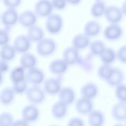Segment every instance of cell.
<instances>
[{"label":"cell","instance_id":"cell-2","mask_svg":"<svg viewBox=\"0 0 126 126\" xmlns=\"http://www.w3.org/2000/svg\"><path fill=\"white\" fill-rule=\"evenodd\" d=\"M63 24L62 17L57 14H52L48 16L46 23V29L51 34L58 33L61 30Z\"/></svg>","mask_w":126,"mask_h":126},{"label":"cell","instance_id":"cell-6","mask_svg":"<svg viewBox=\"0 0 126 126\" xmlns=\"http://www.w3.org/2000/svg\"><path fill=\"white\" fill-rule=\"evenodd\" d=\"M18 17L17 12L15 9L8 8L2 13L1 20L5 27H10L16 23Z\"/></svg>","mask_w":126,"mask_h":126},{"label":"cell","instance_id":"cell-3","mask_svg":"<svg viewBox=\"0 0 126 126\" xmlns=\"http://www.w3.org/2000/svg\"><path fill=\"white\" fill-rule=\"evenodd\" d=\"M26 95L28 100L34 104H39L43 102L45 98L44 92L39 87L34 86L27 89Z\"/></svg>","mask_w":126,"mask_h":126},{"label":"cell","instance_id":"cell-21","mask_svg":"<svg viewBox=\"0 0 126 126\" xmlns=\"http://www.w3.org/2000/svg\"><path fill=\"white\" fill-rule=\"evenodd\" d=\"M67 106L60 101L55 103L51 109V113L53 116L57 119L64 117L67 113Z\"/></svg>","mask_w":126,"mask_h":126},{"label":"cell","instance_id":"cell-32","mask_svg":"<svg viewBox=\"0 0 126 126\" xmlns=\"http://www.w3.org/2000/svg\"><path fill=\"white\" fill-rule=\"evenodd\" d=\"M90 48L92 53L95 55H100L105 48V45L102 41L97 40L92 42Z\"/></svg>","mask_w":126,"mask_h":126},{"label":"cell","instance_id":"cell-40","mask_svg":"<svg viewBox=\"0 0 126 126\" xmlns=\"http://www.w3.org/2000/svg\"><path fill=\"white\" fill-rule=\"evenodd\" d=\"M68 126H85V123L82 119L77 117H74L70 119L68 123Z\"/></svg>","mask_w":126,"mask_h":126},{"label":"cell","instance_id":"cell-5","mask_svg":"<svg viewBox=\"0 0 126 126\" xmlns=\"http://www.w3.org/2000/svg\"><path fill=\"white\" fill-rule=\"evenodd\" d=\"M62 77L60 75L56 78H50L46 80L44 83V88L48 94L52 95L57 94L61 89Z\"/></svg>","mask_w":126,"mask_h":126},{"label":"cell","instance_id":"cell-10","mask_svg":"<svg viewBox=\"0 0 126 126\" xmlns=\"http://www.w3.org/2000/svg\"><path fill=\"white\" fill-rule=\"evenodd\" d=\"M36 15L31 11L27 10L21 13L18 20L20 24L25 27H29L34 25L37 22Z\"/></svg>","mask_w":126,"mask_h":126},{"label":"cell","instance_id":"cell-9","mask_svg":"<svg viewBox=\"0 0 126 126\" xmlns=\"http://www.w3.org/2000/svg\"><path fill=\"white\" fill-rule=\"evenodd\" d=\"M105 12L106 19L112 24H116L122 19V11L117 6L113 5L108 6L106 9Z\"/></svg>","mask_w":126,"mask_h":126},{"label":"cell","instance_id":"cell-34","mask_svg":"<svg viewBox=\"0 0 126 126\" xmlns=\"http://www.w3.org/2000/svg\"><path fill=\"white\" fill-rule=\"evenodd\" d=\"M13 121V116L10 113L4 112L0 114V126H12Z\"/></svg>","mask_w":126,"mask_h":126},{"label":"cell","instance_id":"cell-17","mask_svg":"<svg viewBox=\"0 0 126 126\" xmlns=\"http://www.w3.org/2000/svg\"><path fill=\"white\" fill-rule=\"evenodd\" d=\"M111 113L113 118L117 121H123L126 120V103L120 102L116 104L113 107Z\"/></svg>","mask_w":126,"mask_h":126},{"label":"cell","instance_id":"cell-16","mask_svg":"<svg viewBox=\"0 0 126 126\" xmlns=\"http://www.w3.org/2000/svg\"><path fill=\"white\" fill-rule=\"evenodd\" d=\"M124 78V73L121 70L117 68H113L110 76L105 81L110 86H116L121 83Z\"/></svg>","mask_w":126,"mask_h":126},{"label":"cell","instance_id":"cell-44","mask_svg":"<svg viewBox=\"0 0 126 126\" xmlns=\"http://www.w3.org/2000/svg\"><path fill=\"white\" fill-rule=\"evenodd\" d=\"M3 79V77L1 73H0V84L1 83Z\"/></svg>","mask_w":126,"mask_h":126},{"label":"cell","instance_id":"cell-42","mask_svg":"<svg viewBox=\"0 0 126 126\" xmlns=\"http://www.w3.org/2000/svg\"><path fill=\"white\" fill-rule=\"evenodd\" d=\"M28 122L23 119H19L13 122L12 126H28Z\"/></svg>","mask_w":126,"mask_h":126},{"label":"cell","instance_id":"cell-8","mask_svg":"<svg viewBox=\"0 0 126 126\" xmlns=\"http://www.w3.org/2000/svg\"><path fill=\"white\" fill-rule=\"evenodd\" d=\"M75 107L77 112L82 115L89 114L93 110V103L91 99L82 97L77 101Z\"/></svg>","mask_w":126,"mask_h":126},{"label":"cell","instance_id":"cell-41","mask_svg":"<svg viewBox=\"0 0 126 126\" xmlns=\"http://www.w3.org/2000/svg\"><path fill=\"white\" fill-rule=\"evenodd\" d=\"M9 66L7 62L3 60H0V73H3L8 70Z\"/></svg>","mask_w":126,"mask_h":126},{"label":"cell","instance_id":"cell-7","mask_svg":"<svg viewBox=\"0 0 126 126\" xmlns=\"http://www.w3.org/2000/svg\"><path fill=\"white\" fill-rule=\"evenodd\" d=\"M44 78V75L42 71L34 67L29 69L26 75L27 81L34 85L41 83L43 81Z\"/></svg>","mask_w":126,"mask_h":126},{"label":"cell","instance_id":"cell-12","mask_svg":"<svg viewBox=\"0 0 126 126\" xmlns=\"http://www.w3.org/2000/svg\"><path fill=\"white\" fill-rule=\"evenodd\" d=\"M23 119L27 122H34L37 120L39 115L38 108L32 105H29L24 107L22 111Z\"/></svg>","mask_w":126,"mask_h":126},{"label":"cell","instance_id":"cell-18","mask_svg":"<svg viewBox=\"0 0 126 126\" xmlns=\"http://www.w3.org/2000/svg\"><path fill=\"white\" fill-rule=\"evenodd\" d=\"M67 64L63 59H56L50 63L49 70L53 74L60 75L66 71L67 68Z\"/></svg>","mask_w":126,"mask_h":126},{"label":"cell","instance_id":"cell-30","mask_svg":"<svg viewBox=\"0 0 126 126\" xmlns=\"http://www.w3.org/2000/svg\"><path fill=\"white\" fill-rule=\"evenodd\" d=\"M113 68L109 64L105 63L102 64L98 69V76L102 80L105 81L110 76Z\"/></svg>","mask_w":126,"mask_h":126},{"label":"cell","instance_id":"cell-14","mask_svg":"<svg viewBox=\"0 0 126 126\" xmlns=\"http://www.w3.org/2000/svg\"><path fill=\"white\" fill-rule=\"evenodd\" d=\"M59 96L60 101L67 106L73 102L75 98V94L71 88L64 87L61 89Z\"/></svg>","mask_w":126,"mask_h":126},{"label":"cell","instance_id":"cell-28","mask_svg":"<svg viewBox=\"0 0 126 126\" xmlns=\"http://www.w3.org/2000/svg\"><path fill=\"white\" fill-rule=\"evenodd\" d=\"M24 69L21 66L16 67L12 70L10 73V78L13 84L25 79Z\"/></svg>","mask_w":126,"mask_h":126},{"label":"cell","instance_id":"cell-39","mask_svg":"<svg viewBox=\"0 0 126 126\" xmlns=\"http://www.w3.org/2000/svg\"><path fill=\"white\" fill-rule=\"evenodd\" d=\"M126 46L121 47L118 50L117 56L119 60L123 63H126Z\"/></svg>","mask_w":126,"mask_h":126},{"label":"cell","instance_id":"cell-11","mask_svg":"<svg viewBox=\"0 0 126 126\" xmlns=\"http://www.w3.org/2000/svg\"><path fill=\"white\" fill-rule=\"evenodd\" d=\"M30 46V40L27 36L23 35L18 36L15 38L13 46L16 52L24 53L28 51Z\"/></svg>","mask_w":126,"mask_h":126},{"label":"cell","instance_id":"cell-33","mask_svg":"<svg viewBox=\"0 0 126 126\" xmlns=\"http://www.w3.org/2000/svg\"><path fill=\"white\" fill-rule=\"evenodd\" d=\"M115 94L118 100L120 102H126V85L120 84L116 86Z\"/></svg>","mask_w":126,"mask_h":126},{"label":"cell","instance_id":"cell-35","mask_svg":"<svg viewBox=\"0 0 126 126\" xmlns=\"http://www.w3.org/2000/svg\"><path fill=\"white\" fill-rule=\"evenodd\" d=\"M27 82L25 79L20 82L13 84L12 88L15 93L21 94L24 92L27 87Z\"/></svg>","mask_w":126,"mask_h":126},{"label":"cell","instance_id":"cell-23","mask_svg":"<svg viewBox=\"0 0 126 126\" xmlns=\"http://www.w3.org/2000/svg\"><path fill=\"white\" fill-rule=\"evenodd\" d=\"M15 92L13 88L7 87L3 89L0 93V101L4 105H8L13 101Z\"/></svg>","mask_w":126,"mask_h":126},{"label":"cell","instance_id":"cell-19","mask_svg":"<svg viewBox=\"0 0 126 126\" xmlns=\"http://www.w3.org/2000/svg\"><path fill=\"white\" fill-rule=\"evenodd\" d=\"M80 93L82 97L91 99L96 97L98 94V89L94 83H86L81 88Z\"/></svg>","mask_w":126,"mask_h":126},{"label":"cell","instance_id":"cell-20","mask_svg":"<svg viewBox=\"0 0 126 126\" xmlns=\"http://www.w3.org/2000/svg\"><path fill=\"white\" fill-rule=\"evenodd\" d=\"M88 122L91 126H101L104 124L105 117L101 111L93 110L89 113Z\"/></svg>","mask_w":126,"mask_h":126},{"label":"cell","instance_id":"cell-29","mask_svg":"<svg viewBox=\"0 0 126 126\" xmlns=\"http://www.w3.org/2000/svg\"><path fill=\"white\" fill-rule=\"evenodd\" d=\"M106 9V5L102 1H98L94 3L91 9L92 15L94 17H100L104 14Z\"/></svg>","mask_w":126,"mask_h":126},{"label":"cell","instance_id":"cell-31","mask_svg":"<svg viewBox=\"0 0 126 126\" xmlns=\"http://www.w3.org/2000/svg\"><path fill=\"white\" fill-rule=\"evenodd\" d=\"M101 60L105 63L109 64L114 60L115 55L114 50L111 48H105L100 55Z\"/></svg>","mask_w":126,"mask_h":126},{"label":"cell","instance_id":"cell-24","mask_svg":"<svg viewBox=\"0 0 126 126\" xmlns=\"http://www.w3.org/2000/svg\"><path fill=\"white\" fill-rule=\"evenodd\" d=\"M16 51L13 46L7 44L2 46L0 50V59L7 62L15 58Z\"/></svg>","mask_w":126,"mask_h":126},{"label":"cell","instance_id":"cell-25","mask_svg":"<svg viewBox=\"0 0 126 126\" xmlns=\"http://www.w3.org/2000/svg\"><path fill=\"white\" fill-rule=\"evenodd\" d=\"M37 63L35 57L29 53H25L21 57L20 63L21 66L24 69H30L34 67Z\"/></svg>","mask_w":126,"mask_h":126},{"label":"cell","instance_id":"cell-22","mask_svg":"<svg viewBox=\"0 0 126 126\" xmlns=\"http://www.w3.org/2000/svg\"><path fill=\"white\" fill-rule=\"evenodd\" d=\"M44 36L43 31L39 27L34 25L29 27L27 36L30 41L38 42L43 39Z\"/></svg>","mask_w":126,"mask_h":126},{"label":"cell","instance_id":"cell-27","mask_svg":"<svg viewBox=\"0 0 126 126\" xmlns=\"http://www.w3.org/2000/svg\"><path fill=\"white\" fill-rule=\"evenodd\" d=\"M90 43L88 36L85 34H80L76 35L73 38L72 44L76 49H80L85 47Z\"/></svg>","mask_w":126,"mask_h":126},{"label":"cell","instance_id":"cell-1","mask_svg":"<svg viewBox=\"0 0 126 126\" xmlns=\"http://www.w3.org/2000/svg\"><path fill=\"white\" fill-rule=\"evenodd\" d=\"M36 46L38 53L42 56H48L54 51L56 47L55 42L49 38L42 39L38 41Z\"/></svg>","mask_w":126,"mask_h":126},{"label":"cell","instance_id":"cell-26","mask_svg":"<svg viewBox=\"0 0 126 126\" xmlns=\"http://www.w3.org/2000/svg\"><path fill=\"white\" fill-rule=\"evenodd\" d=\"M100 30V24L94 21H91L88 22L84 28V34L88 36H95L99 32Z\"/></svg>","mask_w":126,"mask_h":126},{"label":"cell","instance_id":"cell-43","mask_svg":"<svg viewBox=\"0 0 126 126\" xmlns=\"http://www.w3.org/2000/svg\"><path fill=\"white\" fill-rule=\"evenodd\" d=\"M67 2L74 5H77L79 4L81 0H66Z\"/></svg>","mask_w":126,"mask_h":126},{"label":"cell","instance_id":"cell-13","mask_svg":"<svg viewBox=\"0 0 126 126\" xmlns=\"http://www.w3.org/2000/svg\"><path fill=\"white\" fill-rule=\"evenodd\" d=\"M122 33V29L119 25L116 24H112L105 28L104 34L107 39L111 40L119 38Z\"/></svg>","mask_w":126,"mask_h":126},{"label":"cell","instance_id":"cell-15","mask_svg":"<svg viewBox=\"0 0 126 126\" xmlns=\"http://www.w3.org/2000/svg\"><path fill=\"white\" fill-rule=\"evenodd\" d=\"M63 59L68 64H72L78 62L79 57L78 49L73 47L65 49L63 52Z\"/></svg>","mask_w":126,"mask_h":126},{"label":"cell","instance_id":"cell-36","mask_svg":"<svg viewBox=\"0 0 126 126\" xmlns=\"http://www.w3.org/2000/svg\"><path fill=\"white\" fill-rule=\"evenodd\" d=\"M10 27H5L4 29H0V46H2L7 44L9 40L8 33Z\"/></svg>","mask_w":126,"mask_h":126},{"label":"cell","instance_id":"cell-37","mask_svg":"<svg viewBox=\"0 0 126 126\" xmlns=\"http://www.w3.org/2000/svg\"><path fill=\"white\" fill-rule=\"evenodd\" d=\"M4 5L8 8H14L21 4L22 0H2Z\"/></svg>","mask_w":126,"mask_h":126},{"label":"cell","instance_id":"cell-38","mask_svg":"<svg viewBox=\"0 0 126 126\" xmlns=\"http://www.w3.org/2000/svg\"><path fill=\"white\" fill-rule=\"evenodd\" d=\"M53 8L58 10H62L65 7L66 0H52L51 2Z\"/></svg>","mask_w":126,"mask_h":126},{"label":"cell","instance_id":"cell-4","mask_svg":"<svg viewBox=\"0 0 126 126\" xmlns=\"http://www.w3.org/2000/svg\"><path fill=\"white\" fill-rule=\"evenodd\" d=\"M53 9L51 2L49 0H39L35 5V14L41 17L48 16L51 14Z\"/></svg>","mask_w":126,"mask_h":126}]
</instances>
